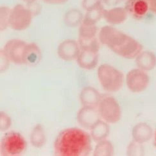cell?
Segmentation results:
<instances>
[{"label":"cell","instance_id":"6da1fadb","mask_svg":"<svg viewBox=\"0 0 156 156\" xmlns=\"http://www.w3.org/2000/svg\"><path fill=\"white\" fill-rule=\"evenodd\" d=\"M91 150V136L78 128L63 130L54 143L55 154L59 156H86Z\"/></svg>","mask_w":156,"mask_h":156},{"label":"cell","instance_id":"7a4b0ae2","mask_svg":"<svg viewBox=\"0 0 156 156\" xmlns=\"http://www.w3.org/2000/svg\"><path fill=\"white\" fill-rule=\"evenodd\" d=\"M99 39L101 44L125 58H135L142 51V45L138 41L111 26L101 28Z\"/></svg>","mask_w":156,"mask_h":156},{"label":"cell","instance_id":"3957f363","mask_svg":"<svg viewBox=\"0 0 156 156\" xmlns=\"http://www.w3.org/2000/svg\"><path fill=\"white\" fill-rule=\"evenodd\" d=\"M98 77L101 86L107 92L115 93L123 87V73L111 65H101L98 69Z\"/></svg>","mask_w":156,"mask_h":156},{"label":"cell","instance_id":"277c9868","mask_svg":"<svg viewBox=\"0 0 156 156\" xmlns=\"http://www.w3.org/2000/svg\"><path fill=\"white\" fill-rule=\"evenodd\" d=\"M100 116L107 123L114 124L119 121L122 111L118 101L112 97H107L101 99L98 104Z\"/></svg>","mask_w":156,"mask_h":156},{"label":"cell","instance_id":"5b68a950","mask_svg":"<svg viewBox=\"0 0 156 156\" xmlns=\"http://www.w3.org/2000/svg\"><path fill=\"white\" fill-rule=\"evenodd\" d=\"M32 20V12L23 5H16L10 10L9 27L14 30H25L30 25Z\"/></svg>","mask_w":156,"mask_h":156},{"label":"cell","instance_id":"8992f818","mask_svg":"<svg viewBox=\"0 0 156 156\" xmlns=\"http://www.w3.org/2000/svg\"><path fill=\"white\" fill-rule=\"evenodd\" d=\"M27 147L24 137L17 133H9L1 141V153L3 155H17L25 151Z\"/></svg>","mask_w":156,"mask_h":156},{"label":"cell","instance_id":"52a82bcc","mask_svg":"<svg viewBox=\"0 0 156 156\" xmlns=\"http://www.w3.org/2000/svg\"><path fill=\"white\" fill-rule=\"evenodd\" d=\"M149 83V76L146 71L140 69L130 71L126 76V84L130 91L141 93L147 89Z\"/></svg>","mask_w":156,"mask_h":156},{"label":"cell","instance_id":"ba28073f","mask_svg":"<svg viewBox=\"0 0 156 156\" xmlns=\"http://www.w3.org/2000/svg\"><path fill=\"white\" fill-rule=\"evenodd\" d=\"M98 28L96 25L82 23L79 29V46L80 49L99 50V44L96 39Z\"/></svg>","mask_w":156,"mask_h":156},{"label":"cell","instance_id":"9c48e42d","mask_svg":"<svg viewBox=\"0 0 156 156\" xmlns=\"http://www.w3.org/2000/svg\"><path fill=\"white\" fill-rule=\"evenodd\" d=\"M27 44L22 40L12 39L5 44L3 50L10 61L16 64H23V53Z\"/></svg>","mask_w":156,"mask_h":156},{"label":"cell","instance_id":"30bf717a","mask_svg":"<svg viewBox=\"0 0 156 156\" xmlns=\"http://www.w3.org/2000/svg\"><path fill=\"white\" fill-rule=\"evenodd\" d=\"M79 46V44L74 40L64 41L58 46V55L64 61H73L79 55L80 51Z\"/></svg>","mask_w":156,"mask_h":156},{"label":"cell","instance_id":"8fae6325","mask_svg":"<svg viewBox=\"0 0 156 156\" xmlns=\"http://www.w3.org/2000/svg\"><path fill=\"white\" fill-rule=\"evenodd\" d=\"M99 112L94 107L83 106L77 113V122L81 127L91 129L93 126L100 120Z\"/></svg>","mask_w":156,"mask_h":156},{"label":"cell","instance_id":"7c38bea8","mask_svg":"<svg viewBox=\"0 0 156 156\" xmlns=\"http://www.w3.org/2000/svg\"><path fill=\"white\" fill-rule=\"evenodd\" d=\"M98 51L97 49H81L76 58L77 64L84 69H93L98 62Z\"/></svg>","mask_w":156,"mask_h":156},{"label":"cell","instance_id":"4fadbf2b","mask_svg":"<svg viewBox=\"0 0 156 156\" xmlns=\"http://www.w3.org/2000/svg\"><path fill=\"white\" fill-rule=\"evenodd\" d=\"M125 9L135 19L145 17L149 10L147 0H126Z\"/></svg>","mask_w":156,"mask_h":156},{"label":"cell","instance_id":"5bb4252c","mask_svg":"<svg viewBox=\"0 0 156 156\" xmlns=\"http://www.w3.org/2000/svg\"><path fill=\"white\" fill-rule=\"evenodd\" d=\"M136 63L139 69L149 71L156 67V55L151 51H141L136 58Z\"/></svg>","mask_w":156,"mask_h":156},{"label":"cell","instance_id":"9a60e30c","mask_svg":"<svg viewBox=\"0 0 156 156\" xmlns=\"http://www.w3.org/2000/svg\"><path fill=\"white\" fill-rule=\"evenodd\" d=\"M41 57V50L37 44L35 43L27 44L23 53V64L33 66L39 63Z\"/></svg>","mask_w":156,"mask_h":156},{"label":"cell","instance_id":"2e32d148","mask_svg":"<svg viewBox=\"0 0 156 156\" xmlns=\"http://www.w3.org/2000/svg\"><path fill=\"white\" fill-rule=\"evenodd\" d=\"M80 99L83 106L95 107L98 105L100 95L97 89L92 87L83 88L80 94Z\"/></svg>","mask_w":156,"mask_h":156},{"label":"cell","instance_id":"e0dca14e","mask_svg":"<svg viewBox=\"0 0 156 156\" xmlns=\"http://www.w3.org/2000/svg\"><path fill=\"white\" fill-rule=\"evenodd\" d=\"M132 133L134 141L140 144H143L151 139L152 129L148 124L140 123L134 126Z\"/></svg>","mask_w":156,"mask_h":156},{"label":"cell","instance_id":"ac0fdd59","mask_svg":"<svg viewBox=\"0 0 156 156\" xmlns=\"http://www.w3.org/2000/svg\"><path fill=\"white\" fill-rule=\"evenodd\" d=\"M128 14L125 8L114 7L109 10H105L104 17L111 25H119L127 20Z\"/></svg>","mask_w":156,"mask_h":156},{"label":"cell","instance_id":"d6986e66","mask_svg":"<svg viewBox=\"0 0 156 156\" xmlns=\"http://www.w3.org/2000/svg\"><path fill=\"white\" fill-rule=\"evenodd\" d=\"M91 136L92 139L99 142L104 140L109 134V127L107 122L98 120L91 129Z\"/></svg>","mask_w":156,"mask_h":156},{"label":"cell","instance_id":"ffe728a7","mask_svg":"<svg viewBox=\"0 0 156 156\" xmlns=\"http://www.w3.org/2000/svg\"><path fill=\"white\" fill-rule=\"evenodd\" d=\"M105 10V9H104L103 5L101 4L95 8L87 11L82 23L87 25H96L101 18L104 17Z\"/></svg>","mask_w":156,"mask_h":156},{"label":"cell","instance_id":"44dd1931","mask_svg":"<svg viewBox=\"0 0 156 156\" xmlns=\"http://www.w3.org/2000/svg\"><path fill=\"white\" fill-rule=\"evenodd\" d=\"M64 22L69 27H76L82 23L83 16L81 12L77 9L68 10L64 16Z\"/></svg>","mask_w":156,"mask_h":156},{"label":"cell","instance_id":"7402d4cb","mask_svg":"<svg viewBox=\"0 0 156 156\" xmlns=\"http://www.w3.org/2000/svg\"><path fill=\"white\" fill-rule=\"evenodd\" d=\"M46 142V136L43 127L41 125H37L34 128L30 135V143L35 148H41Z\"/></svg>","mask_w":156,"mask_h":156},{"label":"cell","instance_id":"603a6c76","mask_svg":"<svg viewBox=\"0 0 156 156\" xmlns=\"http://www.w3.org/2000/svg\"><path fill=\"white\" fill-rule=\"evenodd\" d=\"M114 154V148L112 143L106 140L98 142L94 148L93 155L95 156H107L112 155Z\"/></svg>","mask_w":156,"mask_h":156},{"label":"cell","instance_id":"cb8c5ba5","mask_svg":"<svg viewBox=\"0 0 156 156\" xmlns=\"http://www.w3.org/2000/svg\"><path fill=\"white\" fill-rule=\"evenodd\" d=\"M10 9L5 6L0 8V30L4 31L9 26V17Z\"/></svg>","mask_w":156,"mask_h":156},{"label":"cell","instance_id":"d4e9b609","mask_svg":"<svg viewBox=\"0 0 156 156\" xmlns=\"http://www.w3.org/2000/svg\"><path fill=\"white\" fill-rule=\"evenodd\" d=\"M12 124L11 118L7 114L1 112L0 113V130L2 132L8 130Z\"/></svg>","mask_w":156,"mask_h":156},{"label":"cell","instance_id":"484cf974","mask_svg":"<svg viewBox=\"0 0 156 156\" xmlns=\"http://www.w3.org/2000/svg\"><path fill=\"white\" fill-rule=\"evenodd\" d=\"M141 144L136 141L130 143L127 150V155H141Z\"/></svg>","mask_w":156,"mask_h":156},{"label":"cell","instance_id":"4316f807","mask_svg":"<svg viewBox=\"0 0 156 156\" xmlns=\"http://www.w3.org/2000/svg\"><path fill=\"white\" fill-rule=\"evenodd\" d=\"M101 0H82V7L88 11L101 4Z\"/></svg>","mask_w":156,"mask_h":156},{"label":"cell","instance_id":"83f0119b","mask_svg":"<svg viewBox=\"0 0 156 156\" xmlns=\"http://www.w3.org/2000/svg\"><path fill=\"white\" fill-rule=\"evenodd\" d=\"M0 61H1V64H0L1 72H3L8 69L10 60L9 59L7 56L5 55V53L3 50H2L1 51H0Z\"/></svg>","mask_w":156,"mask_h":156},{"label":"cell","instance_id":"f1b7e54d","mask_svg":"<svg viewBox=\"0 0 156 156\" xmlns=\"http://www.w3.org/2000/svg\"><path fill=\"white\" fill-rule=\"evenodd\" d=\"M125 1V0H101V2L107 7H116Z\"/></svg>","mask_w":156,"mask_h":156},{"label":"cell","instance_id":"f546056e","mask_svg":"<svg viewBox=\"0 0 156 156\" xmlns=\"http://www.w3.org/2000/svg\"><path fill=\"white\" fill-rule=\"evenodd\" d=\"M43 1L51 5H62L66 3L68 0H43Z\"/></svg>","mask_w":156,"mask_h":156},{"label":"cell","instance_id":"4dcf8cb0","mask_svg":"<svg viewBox=\"0 0 156 156\" xmlns=\"http://www.w3.org/2000/svg\"><path fill=\"white\" fill-rule=\"evenodd\" d=\"M149 9L156 14V0H147Z\"/></svg>","mask_w":156,"mask_h":156},{"label":"cell","instance_id":"1f68e13d","mask_svg":"<svg viewBox=\"0 0 156 156\" xmlns=\"http://www.w3.org/2000/svg\"><path fill=\"white\" fill-rule=\"evenodd\" d=\"M23 2H25L27 5L32 4L36 0H22Z\"/></svg>","mask_w":156,"mask_h":156},{"label":"cell","instance_id":"d6a6232c","mask_svg":"<svg viewBox=\"0 0 156 156\" xmlns=\"http://www.w3.org/2000/svg\"><path fill=\"white\" fill-rule=\"evenodd\" d=\"M155 144L156 145V131H155Z\"/></svg>","mask_w":156,"mask_h":156}]
</instances>
